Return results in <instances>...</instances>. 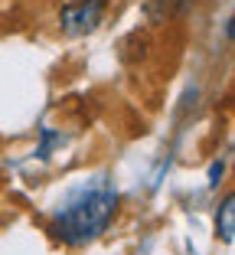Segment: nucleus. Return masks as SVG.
<instances>
[{
  "label": "nucleus",
  "instance_id": "obj_2",
  "mask_svg": "<svg viewBox=\"0 0 235 255\" xmlns=\"http://www.w3.org/2000/svg\"><path fill=\"white\" fill-rule=\"evenodd\" d=\"M105 16V0H78V3H66L59 13V23L69 36H82L91 33Z\"/></svg>",
  "mask_w": 235,
  "mask_h": 255
},
{
  "label": "nucleus",
  "instance_id": "obj_6",
  "mask_svg": "<svg viewBox=\"0 0 235 255\" xmlns=\"http://www.w3.org/2000/svg\"><path fill=\"white\" fill-rule=\"evenodd\" d=\"M222 173H226V164H222V160H216V164L209 167V187H219Z\"/></svg>",
  "mask_w": 235,
  "mask_h": 255
},
{
  "label": "nucleus",
  "instance_id": "obj_3",
  "mask_svg": "<svg viewBox=\"0 0 235 255\" xmlns=\"http://www.w3.org/2000/svg\"><path fill=\"white\" fill-rule=\"evenodd\" d=\"M190 7V0H144V16L151 23H170L173 16H180Z\"/></svg>",
  "mask_w": 235,
  "mask_h": 255
},
{
  "label": "nucleus",
  "instance_id": "obj_5",
  "mask_svg": "<svg viewBox=\"0 0 235 255\" xmlns=\"http://www.w3.org/2000/svg\"><path fill=\"white\" fill-rule=\"evenodd\" d=\"M59 141V134H53V131H49V128H43V147L36 150L39 157H49V144H56Z\"/></svg>",
  "mask_w": 235,
  "mask_h": 255
},
{
  "label": "nucleus",
  "instance_id": "obj_1",
  "mask_svg": "<svg viewBox=\"0 0 235 255\" xmlns=\"http://www.w3.org/2000/svg\"><path fill=\"white\" fill-rule=\"evenodd\" d=\"M114 213H118V193L111 187L82 190L76 200L66 203L53 216L49 233H53V239L66 242V246H85L105 233Z\"/></svg>",
  "mask_w": 235,
  "mask_h": 255
},
{
  "label": "nucleus",
  "instance_id": "obj_4",
  "mask_svg": "<svg viewBox=\"0 0 235 255\" xmlns=\"http://www.w3.org/2000/svg\"><path fill=\"white\" fill-rule=\"evenodd\" d=\"M216 233H219V239L226 246H232V239H235V196L232 193L222 200L219 213H216Z\"/></svg>",
  "mask_w": 235,
  "mask_h": 255
}]
</instances>
